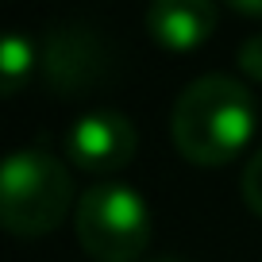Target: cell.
Returning <instances> with one entry per match:
<instances>
[{"label": "cell", "mask_w": 262, "mask_h": 262, "mask_svg": "<svg viewBox=\"0 0 262 262\" xmlns=\"http://www.w3.org/2000/svg\"><path fill=\"white\" fill-rule=\"evenodd\" d=\"M173 147L201 170L228 166L254 135V97L228 74H205L181 89L170 116Z\"/></svg>", "instance_id": "cell-1"}, {"label": "cell", "mask_w": 262, "mask_h": 262, "mask_svg": "<svg viewBox=\"0 0 262 262\" xmlns=\"http://www.w3.org/2000/svg\"><path fill=\"white\" fill-rule=\"evenodd\" d=\"M74 181L54 155L39 147L16 150L0 173V216L16 239H42L66 220Z\"/></svg>", "instance_id": "cell-2"}, {"label": "cell", "mask_w": 262, "mask_h": 262, "mask_svg": "<svg viewBox=\"0 0 262 262\" xmlns=\"http://www.w3.org/2000/svg\"><path fill=\"white\" fill-rule=\"evenodd\" d=\"M74 231L81 251L93 262H135L143 258L150 243L155 216L131 185L100 181V185L85 189L77 201Z\"/></svg>", "instance_id": "cell-3"}, {"label": "cell", "mask_w": 262, "mask_h": 262, "mask_svg": "<svg viewBox=\"0 0 262 262\" xmlns=\"http://www.w3.org/2000/svg\"><path fill=\"white\" fill-rule=\"evenodd\" d=\"M108 47L85 24H58L42 42V77L54 93H85L108 81Z\"/></svg>", "instance_id": "cell-4"}, {"label": "cell", "mask_w": 262, "mask_h": 262, "mask_svg": "<svg viewBox=\"0 0 262 262\" xmlns=\"http://www.w3.org/2000/svg\"><path fill=\"white\" fill-rule=\"evenodd\" d=\"M135 123L116 108H93L66 131V158L85 173H116L135 158Z\"/></svg>", "instance_id": "cell-5"}, {"label": "cell", "mask_w": 262, "mask_h": 262, "mask_svg": "<svg viewBox=\"0 0 262 262\" xmlns=\"http://www.w3.org/2000/svg\"><path fill=\"white\" fill-rule=\"evenodd\" d=\"M212 31H216L212 0H150L147 8V35L173 54L205 47Z\"/></svg>", "instance_id": "cell-6"}, {"label": "cell", "mask_w": 262, "mask_h": 262, "mask_svg": "<svg viewBox=\"0 0 262 262\" xmlns=\"http://www.w3.org/2000/svg\"><path fill=\"white\" fill-rule=\"evenodd\" d=\"M35 66V47L24 39V35H4V47H0V89L4 97H16L24 89V81L31 77Z\"/></svg>", "instance_id": "cell-7"}, {"label": "cell", "mask_w": 262, "mask_h": 262, "mask_svg": "<svg viewBox=\"0 0 262 262\" xmlns=\"http://www.w3.org/2000/svg\"><path fill=\"white\" fill-rule=\"evenodd\" d=\"M239 193H243V205L254 216H262V150H254L243 166V178H239Z\"/></svg>", "instance_id": "cell-8"}, {"label": "cell", "mask_w": 262, "mask_h": 262, "mask_svg": "<svg viewBox=\"0 0 262 262\" xmlns=\"http://www.w3.org/2000/svg\"><path fill=\"white\" fill-rule=\"evenodd\" d=\"M235 62H239V74H243L247 81H258L262 85V35H251V39L239 47Z\"/></svg>", "instance_id": "cell-9"}, {"label": "cell", "mask_w": 262, "mask_h": 262, "mask_svg": "<svg viewBox=\"0 0 262 262\" xmlns=\"http://www.w3.org/2000/svg\"><path fill=\"white\" fill-rule=\"evenodd\" d=\"M231 8L239 12V16H251V19H262V0H228Z\"/></svg>", "instance_id": "cell-10"}, {"label": "cell", "mask_w": 262, "mask_h": 262, "mask_svg": "<svg viewBox=\"0 0 262 262\" xmlns=\"http://www.w3.org/2000/svg\"><path fill=\"white\" fill-rule=\"evenodd\" d=\"M162 262H178V258H162Z\"/></svg>", "instance_id": "cell-11"}]
</instances>
